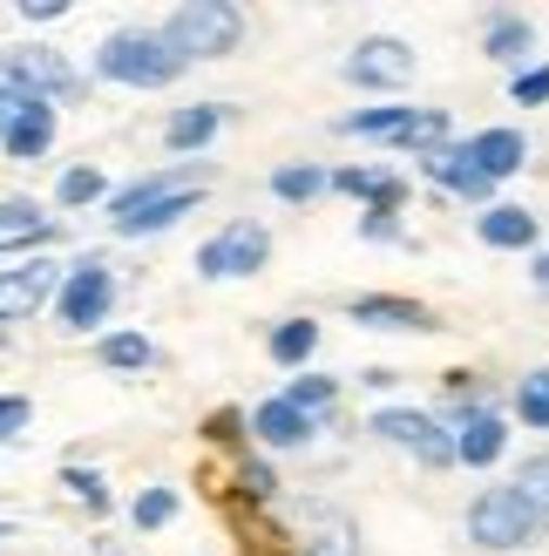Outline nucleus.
<instances>
[{
    "label": "nucleus",
    "mask_w": 549,
    "mask_h": 556,
    "mask_svg": "<svg viewBox=\"0 0 549 556\" xmlns=\"http://www.w3.org/2000/svg\"><path fill=\"white\" fill-rule=\"evenodd\" d=\"M197 190H204V170H156L143 184H129L108 198V225L123 238H150V231H170L177 217L197 211Z\"/></svg>",
    "instance_id": "1"
},
{
    "label": "nucleus",
    "mask_w": 549,
    "mask_h": 556,
    "mask_svg": "<svg viewBox=\"0 0 549 556\" xmlns=\"http://www.w3.org/2000/svg\"><path fill=\"white\" fill-rule=\"evenodd\" d=\"M244 41V14L225 8V0H197V8H177L170 27H163V48L177 54V62H217V54H231Z\"/></svg>",
    "instance_id": "2"
},
{
    "label": "nucleus",
    "mask_w": 549,
    "mask_h": 556,
    "mask_svg": "<svg viewBox=\"0 0 549 556\" xmlns=\"http://www.w3.org/2000/svg\"><path fill=\"white\" fill-rule=\"evenodd\" d=\"M469 536H475L482 549H523V543L542 536V516H536L509 482H496V489H482L475 503H469Z\"/></svg>",
    "instance_id": "3"
},
{
    "label": "nucleus",
    "mask_w": 549,
    "mask_h": 556,
    "mask_svg": "<svg viewBox=\"0 0 549 556\" xmlns=\"http://www.w3.org/2000/svg\"><path fill=\"white\" fill-rule=\"evenodd\" d=\"M95 75L129 81V89H163V81L183 75V62L163 48V35H108L95 54Z\"/></svg>",
    "instance_id": "4"
},
{
    "label": "nucleus",
    "mask_w": 549,
    "mask_h": 556,
    "mask_svg": "<svg viewBox=\"0 0 549 556\" xmlns=\"http://www.w3.org/2000/svg\"><path fill=\"white\" fill-rule=\"evenodd\" d=\"M0 89L35 96V102L54 109V102H75L81 96V75L54 48H8V54H0Z\"/></svg>",
    "instance_id": "5"
},
{
    "label": "nucleus",
    "mask_w": 549,
    "mask_h": 556,
    "mask_svg": "<svg viewBox=\"0 0 549 556\" xmlns=\"http://www.w3.org/2000/svg\"><path fill=\"white\" fill-rule=\"evenodd\" d=\"M108 305H116V278H108V265L81 258L62 286H54V313H62L68 332H89L95 319H108Z\"/></svg>",
    "instance_id": "6"
},
{
    "label": "nucleus",
    "mask_w": 549,
    "mask_h": 556,
    "mask_svg": "<svg viewBox=\"0 0 549 556\" xmlns=\"http://www.w3.org/2000/svg\"><path fill=\"white\" fill-rule=\"evenodd\" d=\"M271 258V231L252 225V217H238V225H225L204 252H197V271L204 278H252L258 265Z\"/></svg>",
    "instance_id": "7"
},
{
    "label": "nucleus",
    "mask_w": 549,
    "mask_h": 556,
    "mask_svg": "<svg viewBox=\"0 0 549 556\" xmlns=\"http://www.w3.org/2000/svg\"><path fill=\"white\" fill-rule=\"evenodd\" d=\"M380 441H394V448H414L427 468H448L455 462V434H442L427 421V414H414V407H380L373 421H367Z\"/></svg>",
    "instance_id": "8"
},
{
    "label": "nucleus",
    "mask_w": 549,
    "mask_h": 556,
    "mask_svg": "<svg viewBox=\"0 0 549 556\" xmlns=\"http://www.w3.org/2000/svg\"><path fill=\"white\" fill-rule=\"evenodd\" d=\"M54 286H62V265H54V258L8 265V271H0V326H14V319H35L41 305L54 299Z\"/></svg>",
    "instance_id": "9"
},
{
    "label": "nucleus",
    "mask_w": 549,
    "mask_h": 556,
    "mask_svg": "<svg viewBox=\"0 0 549 556\" xmlns=\"http://www.w3.org/2000/svg\"><path fill=\"white\" fill-rule=\"evenodd\" d=\"M346 81H360V89H407L414 81V48L394 35H373L346 54Z\"/></svg>",
    "instance_id": "10"
},
{
    "label": "nucleus",
    "mask_w": 549,
    "mask_h": 556,
    "mask_svg": "<svg viewBox=\"0 0 549 556\" xmlns=\"http://www.w3.org/2000/svg\"><path fill=\"white\" fill-rule=\"evenodd\" d=\"M298 556H360L353 516L325 509V503H306V516H298Z\"/></svg>",
    "instance_id": "11"
},
{
    "label": "nucleus",
    "mask_w": 549,
    "mask_h": 556,
    "mask_svg": "<svg viewBox=\"0 0 549 556\" xmlns=\"http://www.w3.org/2000/svg\"><path fill=\"white\" fill-rule=\"evenodd\" d=\"M353 319L380 326V332H427L434 326V313L421 299H394V292H360V299H353Z\"/></svg>",
    "instance_id": "12"
},
{
    "label": "nucleus",
    "mask_w": 549,
    "mask_h": 556,
    "mask_svg": "<svg viewBox=\"0 0 549 556\" xmlns=\"http://www.w3.org/2000/svg\"><path fill=\"white\" fill-rule=\"evenodd\" d=\"M523 156H529V143H523V129H482L475 143H469V163L496 184V177H515L523 170Z\"/></svg>",
    "instance_id": "13"
},
{
    "label": "nucleus",
    "mask_w": 549,
    "mask_h": 556,
    "mask_svg": "<svg viewBox=\"0 0 549 556\" xmlns=\"http://www.w3.org/2000/svg\"><path fill=\"white\" fill-rule=\"evenodd\" d=\"M421 170H427L434 184H448L455 198H469V204H482L488 190H496V184H488V177L475 170V163H469V150H455V143H442L434 156H421Z\"/></svg>",
    "instance_id": "14"
},
{
    "label": "nucleus",
    "mask_w": 549,
    "mask_h": 556,
    "mask_svg": "<svg viewBox=\"0 0 549 556\" xmlns=\"http://www.w3.org/2000/svg\"><path fill=\"white\" fill-rule=\"evenodd\" d=\"M502 441H509V428L496 421L488 407H475V414H461V434H455V462H469V468H488L502 455Z\"/></svg>",
    "instance_id": "15"
},
{
    "label": "nucleus",
    "mask_w": 549,
    "mask_h": 556,
    "mask_svg": "<svg viewBox=\"0 0 549 556\" xmlns=\"http://www.w3.org/2000/svg\"><path fill=\"white\" fill-rule=\"evenodd\" d=\"M0 143H8V156H21V163H35L48 143H54V109L48 102H35V96H27L21 102V116H14V129L8 136H0Z\"/></svg>",
    "instance_id": "16"
},
{
    "label": "nucleus",
    "mask_w": 549,
    "mask_h": 556,
    "mask_svg": "<svg viewBox=\"0 0 549 556\" xmlns=\"http://www.w3.org/2000/svg\"><path fill=\"white\" fill-rule=\"evenodd\" d=\"M482 244H496V252H529V244H536V217L523 204H488L482 211Z\"/></svg>",
    "instance_id": "17"
},
{
    "label": "nucleus",
    "mask_w": 549,
    "mask_h": 556,
    "mask_svg": "<svg viewBox=\"0 0 549 556\" xmlns=\"http://www.w3.org/2000/svg\"><path fill=\"white\" fill-rule=\"evenodd\" d=\"M252 434L265 441V448H298V441H312V421L298 407H285V401H265L252 414Z\"/></svg>",
    "instance_id": "18"
},
{
    "label": "nucleus",
    "mask_w": 549,
    "mask_h": 556,
    "mask_svg": "<svg viewBox=\"0 0 549 556\" xmlns=\"http://www.w3.org/2000/svg\"><path fill=\"white\" fill-rule=\"evenodd\" d=\"M325 184H340L346 198H367V204H373V217H387V211L407 198V184H400V177H387V170H340V177H325Z\"/></svg>",
    "instance_id": "19"
},
{
    "label": "nucleus",
    "mask_w": 549,
    "mask_h": 556,
    "mask_svg": "<svg viewBox=\"0 0 549 556\" xmlns=\"http://www.w3.org/2000/svg\"><path fill=\"white\" fill-rule=\"evenodd\" d=\"M54 225L41 217V204L35 198H8L0 204V252H8V244H41Z\"/></svg>",
    "instance_id": "20"
},
{
    "label": "nucleus",
    "mask_w": 549,
    "mask_h": 556,
    "mask_svg": "<svg viewBox=\"0 0 549 556\" xmlns=\"http://www.w3.org/2000/svg\"><path fill=\"white\" fill-rule=\"evenodd\" d=\"M394 143H400V150H414V156H434V150L448 143V116H442V109H421V116L407 109V123L394 129Z\"/></svg>",
    "instance_id": "21"
},
{
    "label": "nucleus",
    "mask_w": 549,
    "mask_h": 556,
    "mask_svg": "<svg viewBox=\"0 0 549 556\" xmlns=\"http://www.w3.org/2000/svg\"><path fill=\"white\" fill-rule=\"evenodd\" d=\"M210 136H217V109L204 102V109H177V116H170V129H163V143H170V150L183 156V150H204Z\"/></svg>",
    "instance_id": "22"
},
{
    "label": "nucleus",
    "mask_w": 549,
    "mask_h": 556,
    "mask_svg": "<svg viewBox=\"0 0 549 556\" xmlns=\"http://www.w3.org/2000/svg\"><path fill=\"white\" fill-rule=\"evenodd\" d=\"M102 367H116V374H143V367H156V346L143 340V332H108V340H102Z\"/></svg>",
    "instance_id": "23"
},
{
    "label": "nucleus",
    "mask_w": 549,
    "mask_h": 556,
    "mask_svg": "<svg viewBox=\"0 0 549 556\" xmlns=\"http://www.w3.org/2000/svg\"><path fill=\"white\" fill-rule=\"evenodd\" d=\"M312 346H319V326H312V319H285L279 332H271V359H279V367L312 359Z\"/></svg>",
    "instance_id": "24"
},
{
    "label": "nucleus",
    "mask_w": 549,
    "mask_h": 556,
    "mask_svg": "<svg viewBox=\"0 0 549 556\" xmlns=\"http://www.w3.org/2000/svg\"><path fill=\"white\" fill-rule=\"evenodd\" d=\"M515 414H523V428H549V367L523 374V387H515Z\"/></svg>",
    "instance_id": "25"
},
{
    "label": "nucleus",
    "mask_w": 549,
    "mask_h": 556,
    "mask_svg": "<svg viewBox=\"0 0 549 556\" xmlns=\"http://www.w3.org/2000/svg\"><path fill=\"white\" fill-rule=\"evenodd\" d=\"M529 41H536V27H529V21H496L482 48L496 54V62H523V54H529Z\"/></svg>",
    "instance_id": "26"
},
{
    "label": "nucleus",
    "mask_w": 549,
    "mask_h": 556,
    "mask_svg": "<svg viewBox=\"0 0 549 556\" xmlns=\"http://www.w3.org/2000/svg\"><path fill=\"white\" fill-rule=\"evenodd\" d=\"M509 489H515V495H523V503L549 522V455H529V462H523V476H515Z\"/></svg>",
    "instance_id": "27"
},
{
    "label": "nucleus",
    "mask_w": 549,
    "mask_h": 556,
    "mask_svg": "<svg viewBox=\"0 0 549 556\" xmlns=\"http://www.w3.org/2000/svg\"><path fill=\"white\" fill-rule=\"evenodd\" d=\"M400 123H407V109H400V102H387V109H353L340 129H346V136H394Z\"/></svg>",
    "instance_id": "28"
},
{
    "label": "nucleus",
    "mask_w": 549,
    "mask_h": 556,
    "mask_svg": "<svg viewBox=\"0 0 549 556\" xmlns=\"http://www.w3.org/2000/svg\"><path fill=\"white\" fill-rule=\"evenodd\" d=\"M271 190H279L285 204H312L319 190H325V170H312V163L298 170V163H292V170H279V177H271Z\"/></svg>",
    "instance_id": "29"
},
{
    "label": "nucleus",
    "mask_w": 549,
    "mask_h": 556,
    "mask_svg": "<svg viewBox=\"0 0 549 556\" xmlns=\"http://www.w3.org/2000/svg\"><path fill=\"white\" fill-rule=\"evenodd\" d=\"M333 394H340L333 380H319V374H306V380H292V394H285V407H298V414H306V421H312L319 407H333Z\"/></svg>",
    "instance_id": "30"
},
{
    "label": "nucleus",
    "mask_w": 549,
    "mask_h": 556,
    "mask_svg": "<svg viewBox=\"0 0 549 556\" xmlns=\"http://www.w3.org/2000/svg\"><path fill=\"white\" fill-rule=\"evenodd\" d=\"M54 198L81 211V204H102V198H108V184H102V170H68V177H62V190H54Z\"/></svg>",
    "instance_id": "31"
},
{
    "label": "nucleus",
    "mask_w": 549,
    "mask_h": 556,
    "mask_svg": "<svg viewBox=\"0 0 549 556\" xmlns=\"http://www.w3.org/2000/svg\"><path fill=\"white\" fill-rule=\"evenodd\" d=\"M129 516H136V530H163V522L177 516V495H170V489H150V495H136Z\"/></svg>",
    "instance_id": "32"
},
{
    "label": "nucleus",
    "mask_w": 549,
    "mask_h": 556,
    "mask_svg": "<svg viewBox=\"0 0 549 556\" xmlns=\"http://www.w3.org/2000/svg\"><path fill=\"white\" fill-rule=\"evenodd\" d=\"M62 482H68V495H81L89 509H108V489H102L95 468H62Z\"/></svg>",
    "instance_id": "33"
},
{
    "label": "nucleus",
    "mask_w": 549,
    "mask_h": 556,
    "mask_svg": "<svg viewBox=\"0 0 549 556\" xmlns=\"http://www.w3.org/2000/svg\"><path fill=\"white\" fill-rule=\"evenodd\" d=\"M238 489L252 495V503H271V495H279V476H271L265 462H244V468H238Z\"/></svg>",
    "instance_id": "34"
},
{
    "label": "nucleus",
    "mask_w": 549,
    "mask_h": 556,
    "mask_svg": "<svg viewBox=\"0 0 549 556\" xmlns=\"http://www.w3.org/2000/svg\"><path fill=\"white\" fill-rule=\"evenodd\" d=\"M204 434H210V441H244V434H252V421H244L238 407H217L210 421H204Z\"/></svg>",
    "instance_id": "35"
},
{
    "label": "nucleus",
    "mask_w": 549,
    "mask_h": 556,
    "mask_svg": "<svg viewBox=\"0 0 549 556\" xmlns=\"http://www.w3.org/2000/svg\"><path fill=\"white\" fill-rule=\"evenodd\" d=\"M27 414H35V407H27L21 394H0V441H14L27 428Z\"/></svg>",
    "instance_id": "36"
},
{
    "label": "nucleus",
    "mask_w": 549,
    "mask_h": 556,
    "mask_svg": "<svg viewBox=\"0 0 549 556\" xmlns=\"http://www.w3.org/2000/svg\"><path fill=\"white\" fill-rule=\"evenodd\" d=\"M515 102H549V68H515Z\"/></svg>",
    "instance_id": "37"
},
{
    "label": "nucleus",
    "mask_w": 549,
    "mask_h": 556,
    "mask_svg": "<svg viewBox=\"0 0 549 556\" xmlns=\"http://www.w3.org/2000/svg\"><path fill=\"white\" fill-rule=\"evenodd\" d=\"M68 8H62V0H27V8H21V21H35V27H48V21H62Z\"/></svg>",
    "instance_id": "38"
},
{
    "label": "nucleus",
    "mask_w": 549,
    "mask_h": 556,
    "mask_svg": "<svg viewBox=\"0 0 549 556\" xmlns=\"http://www.w3.org/2000/svg\"><path fill=\"white\" fill-rule=\"evenodd\" d=\"M21 102H27V96H14V89H0V136L14 129V116H21Z\"/></svg>",
    "instance_id": "39"
},
{
    "label": "nucleus",
    "mask_w": 549,
    "mask_h": 556,
    "mask_svg": "<svg viewBox=\"0 0 549 556\" xmlns=\"http://www.w3.org/2000/svg\"><path fill=\"white\" fill-rule=\"evenodd\" d=\"M536 278H542V286H549V258H542V265H536Z\"/></svg>",
    "instance_id": "40"
},
{
    "label": "nucleus",
    "mask_w": 549,
    "mask_h": 556,
    "mask_svg": "<svg viewBox=\"0 0 549 556\" xmlns=\"http://www.w3.org/2000/svg\"><path fill=\"white\" fill-rule=\"evenodd\" d=\"M0 536H8V522H0Z\"/></svg>",
    "instance_id": "41"
}]
</instances>
